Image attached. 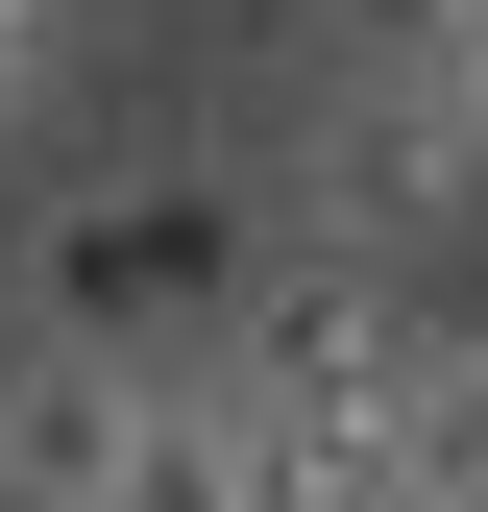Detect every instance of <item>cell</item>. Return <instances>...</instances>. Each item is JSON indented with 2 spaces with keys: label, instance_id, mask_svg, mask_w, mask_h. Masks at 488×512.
Listing matches in <instances>:
<instances>
[{
  "label": "cell",
  "instance_id": "6da1fadb",
  "mask_svg": "<svg viewBox=\"0 0 488 512\" xmlns=\"http://www.w3.org/2000/svg\"><path fill=\"white\" fill-rule=\"evenodd\" d=\"M464 196H488V147L440 122V74H342L293 122V244H318V269H391V244H440Z\"/></svg>",
  "mask_w": 488,
  "mask_h": 512
},
{
  "label": "cell",
  "instance_id": "7a4b0ae2",
  "mask_svg": "<svg viewBox=\"0 0 488 512\" xmlns=\"http://www.w3.org/2000/svg\"><path fill=\"white\" fill-rule=\"evenodd\" d=\"M122 439H147V342H98V317L0 342V512H98Z\"/></svg>",
  "mask_w": 488,
  "mask_h": 512
},
{
  "label": "cell",
  "instance_id": "3957f363",
  "mask_svg": "<svg viewBox=\"0 0 488 512\" xmlns=\"http://www.w3.org/2000/svg\"><path fill=\"white\" fill-rule=\"evenodd\" d=\"M98 512H269V464H244V415L196 391V366H147V439H122Z\"/></svg>",
  "mask_w": 488,
  "mask_h": 512
},
{
  "label": "cell",
  "instance_id": "277c9868",
  "mask_svg": "<svg viewBox=\"0 0 488 512\" xmlns=\"http://www.w3.org/2000/svg\"><path fill=\"white\" fill-rule=\"evenodd\" d=\"M415 74H440V122L488 147V0H440V49H415Z\"/></svg>",
  "mask_w": 488,
  "mask_h": 512
},
{
  "label": "cell",
  "instance_id": "5b68a950",
  "mask_svg": "<svg viewBox=\"0 0 488 512\" xmlns=\"http://www.w3.org/2000/svg\"><path fill=\"white\" fill-rule=\"evenodd\" d=\"M440 49V0H342V74H415Z\"/></svg>",
  "mask_w": 488,
  "mask_h": 512
},
{
  "label": "cell",
  "instance_id": "8992f818",
  "mask_svg": "<svg viewBox=\"0 0 488 512\" xmlns=\"http://www.w3.org/2000/svg\"><path fill=\"white\" fill-rule=\"evenodd\" d=\"M49 49H74V0H0V74H49Z\"/></svg>",
  "mask_w": 488,
  "mask_h": 512
},
{
  "label": "cell",
  "instance_id": "52a82bcc",
  "mask_svg": "<svg viewBox=\"0 0 488 512\" xmlns=\"http://www.w3.org/2000/svg\"><path fill=\"white\" fill-rule=\"evenodd\" d=\"M0 98H25V74H0Z\"/></svg>",
  "mask_w": 488,
  "mask_h": 512
},
{
  "label": "cell",
  "instance_id": "ba28073f",
  "mask_svg": "<svg viewBox=\"0 0 488 512\" xmlns=\"http://www.w3.org/2000/svg\"><path fill=\"white\" fill-rule=\"evenodd\" d=\"M464 512H488V488H464Z\"/></svg>",
  "mask_w": 488,
  "mask_h": 512
}]
</instances>
